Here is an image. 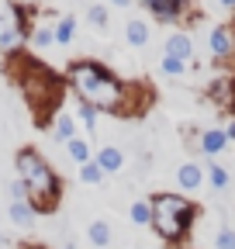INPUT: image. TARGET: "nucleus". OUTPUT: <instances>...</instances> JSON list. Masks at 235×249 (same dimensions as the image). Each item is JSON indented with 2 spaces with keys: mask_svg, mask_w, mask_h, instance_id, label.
I'll return each instance as SVG.
<instances>
[{
  "mask_svg": "<svg viewBox=\"0 0 235 249\" xmlns=\"http://www.w3.org/2000/svg\"><path fill=\"white\" fill-rule=\"evenodd\" d=\"M66 87L73 90V97L86 107H94L97 114H114V118H142L152 107L156 93L149 83L138 80H121L111 66L97 59H73L66 66Z\"/></svg>",
  "mask_w": 235,
  "mask_h": 249,
  "instance_id": "nucleus-1",
  "label": "nucleus"
},
{
  "mask_svg": "<svg viewBox=\"0 0 235 249\" xmlns=\"http://www.w3.org/2000/svg\"><path fill=\"white\" fill-rule=\"evenodd\" d=\"M7 73L17 83V90L24 93V104L32 107L35 124L49 128L52 118L63 111V97H66V80L55 70H49L45 62L32 59L28 52H17L7 59Z\"/></svg>",
  "mask_w": 235,
  "mask_h": 249,
  "instance_id": "nucleus-2",
  "label": "nucleus"
},
{
  "mask_svg": "<svg viewBox=\"0 0 235 249\" xmlns=\"http://www.w3.org/2000/svg\"><path fill=\"white\" fill-rule=\"evenodd\" d=\"M14 170H17V180H24L28 187V204L38 214H52L63 201V177L55 173V166L35 145H21L14 152Z\"/></svg>",
  "mask_w": 235,
  "mask_h": 249,
  "instance_id": "nucleus-3",
  "label": "nucleus"
},
{
  "mask_svg": "<svg viewBox=\"0 0 235 249\" xmlns=\"http://www.w3.org/2000/svg\"><path fill=\"white\" fill-rule=\"evenodd\" d=\"M152 204V229L163 242L169 246H184L197 225V201H190L187 194H169V191H159L149 197Z\"/></svg>",
  "mask_w": 235,
  "mask_h": 249,
  "instance_id": "nucleus-4",
  "label": "nucleus"
},
{
  "mask_svg": "<svg viewBox=\"0 0 235 249\" xmlns=\"http://www.w3.org/2000/svg\"><path fill=\"white\" fill-rule=\"evenodd\" d=\"M32 7H24L21 0H0V55H17L24 52L28 38H32V21H28Z\"/></svg>",
  "mask_w": 235,
  "mask_h": 249,
  "instance_id": "nucleus-5",
  "label": "nucleus"
},
{
  "mask_svg": "<svg viewBox=\"0 0 235 249\" xmlns=\"http://www.w3.org/2000/svg\"><path fill=\"white\" fill-rule=\"evenodd\" d=\"M152 21L159 24H187L194 21V0H142Z\"/></svg>",
  "mask_w": 235,
  "mask_h": 249,
  "instance_id": "nucleus-6",
  "label": "nucleus"
},
{
  "mask_svg": "<svg viewBox=\"0 0 235 249\" xmlns=\"http://www.w3.org/2000/svg\"><path fill=\"white\" fill-rule=\"evenodd\" d=\"M208 49L215 59H228L235 55V28L232 24H215L208 31Z\"/></svg>",
  "mask_w": 235,
  "mask_h": 249,
  "instance_id": "nucleus-7",
  "label": "nucleus"
},
{
  "mask_svg": "<svg viewBox=\"0 0 235 249\" xmlns=\"http://www.w3.org/2000/svg\"><path fill=\"white\" fill-rule=\"evenodd\" d=\"M163 55H173V59H180V62H190L194 59V35L190 31H169L166 35V45H163Z\"/></svg>",
  "mask_w": 235,
  "mask_h": 249,
  "instance_id": "nucleus-8",
  "label": "nucleus"
},
{
  "mask_svg": "<svg viewBox=\"0 0 235 249\" xmlns=\"http://www.w3.org/2000/svg\"><path fill=\"white\" fill-rule=\"evenodd\" d=\"M228 145H232V142H228V132H225V128H204V132L197 135V149L208 156V160H218Z\"/></svg>",
  "mask_w": 235,
  "mask_h": 249,
  "instance_id": "nucleus-9",
  "label": "nucleus"
},
{
  "mask_svg": "<svg viewBox=\"0 0 235 249\" xmlns=\"http://www.w3.org/2000/svg\"><path fill=\"white\" fill-rule=\"evenodd\" d=\"M204 183H208V177H204V166H201V163H194V160H190V163H184L180 170H176V187H180L184 194H197Z\"/></svg>",
  "mask_w": 235,
  "mask_h": 249,
  "instance_id": "nucleus-10",
  "label": "nucleus"
},
{
  "mask_svg": "<svg viewBox=\"0 0 235 249\" xmlns=\"http://www.w3.org/2000/svg\"><path fill=\"white\" fill-rule=\"evenodd\" d=\"M94 160H97V166L104 170V177H111V173H118V170H125V152L118 149V145H104V149L94 156Z\"/></svg>",
  "mask_w": 235,
  "mask_h": 249,
  "instance_id": "nucleus-11",
  "label": "nucleus"
},
{
  "mask_svg": "<svg viewBox=\"0 0 235 249\" xmlns=\"http://www.w3.org/2000/svg\"><path fill=\"white\" fill-rule=\"evenodd\" d=\"M86 239H90V246H97V249H107V246L114 242L111 222H107V218H94V222L86 225Z\"/></svg>",
  "mask_w": 235,
  "mask_h": 249,
  "instance_id": "nucleus-12",
  "label": "nucleus"
},
{
  "mask_svg": "<svg viewBox=\"0 0 235 249\" xmlns=\"http://www.w3.org/2000/svg\"><path fill=\"white\" fill-rule=\"evenodd\" d=\"M49 132H52L59 142H69V139H76V135H80V132H76V118H73V114H66V111H59V114L52 118Z\"/></svg>",
  "mask_w": 235,
  "mask_h": 249,
  "instance_id": "nucleus-13",
  "label": "nucleus"
},
{
  "mask_svg": "<svg viewBox=\"0 0 235 249\" xmlns=\"http://www.w3.org/2000/svg\"><path fill=\"white\" fill-rule=\"evenodd\" d=\"M125 38H128V45L145 49V45H149V38H152V28L145 24L142 18H132V21L125 24Z\"/></svg>",
  "mask_w": 235,
  "mask_h": 249,
  "instance_id": "nucleus-14",
  "label": "nucleus"
},
{
  "mask_svg": "<svg viewBox=\"0 0 235 249\" xmlns=\"http://www.w3.org/2000/svg\"><path fill=\"white\" fill-rule=\"evenodd\" d=\"M7 218H11L17 229H28V225H35L38 211L28 204V201H11V204H7Z\"/></svg>",
  "mask_w": 235,
  "mask_h": 249,
  "instance_id": "nucleus-15",
  "label": "nucleus"
},
{
  "mask_svg": "<svg viewBox=\"0 0 235 249\" xmlns=\"http://www.w3.org/2000/svg\"><path fill=\"white\" fill-rule=\"evenodd\" d=\"M204 177H208V187H211V191H218V194L232 187V173H228L221 163H215V160L204 166Z\"/></svg>",
  "mask_w": 235,
  "mask_h": 249,
  "instance_id": "nucleus-16",
  "label": "nucleus"
},
{
  "mask_svg": "<svg viewBox=\"0 0 235 249\" xmlns=\"http://www.w3.org/2000/svg\"><path fill=\"white\" fill-rule=\"evenodd\" d=\"M208 93H211L221 107L235 111V80H215V83L208 87Z\"/></svg>",
  "mask_w": 235,
  "mask_h": 249,
  "instance_id": "nucleus-17",
  "label": "nucleus"
},
{
  "mask_svg": "<svg viewBox=\"0 0 235 249\" xmlns=\"http://www.w3.org/2000/svg\"><path fill=\"white\" fill-rule=\"evenodd\" d=\"M52 35H55V45H73V35H76V18L73 14H63L55 24H52Z\"/></svg>",
  "mask_w": 235,
  "mask_h": 249,
  "instance_id": "nucleus-18",
  "label": "nucleus"
},
{
  "mask_svg": "<svg viewBox=\"0 0 235 249\" xmlns=\"http://www.w3.org/2000/svg\"><path fill=\"white\" fill-rule=\"evenodd\" d=\"M66 156L76 163V166H83V163H90L94 156H90V139H83V135H76V139H69L66 142Z\"/></svg>",
  "mask_w": 235,
  "mask_h": 249,
  "instance_id": "nucleus-19",
  "label": "nucleus"
},
{
  "mask_svg": "<svg viewBox=\"0 0 235 249\" xmlns=\"http://www.w3.org/2000/svg\"><path fill=\"white\" fill-rule=\"evenodd\" d=\"M128 218H132V225H138V229H149V225H152V204H149V201H132Z\"/></svg>",
  "mask_w": 235,
  "mask_h": 249,
  "instance_id": "nucleus-20",
  "label": "nucleus"
},
{
  "mask_svg": "<svg viewBox=\"0 0 235 249\" xmlns=\"http://www.w3.org/2000/svg\"><path fill=\"white\" fill-rule=\"evenodd\" d=\"M28 45H32V49H38V52L52 49V45H55L52 28H49V24H35V28H32V38H28Z\"/></svg>",
  "mask_w": 235,
  "mask_h": 249,
  "instance_id": "nucleus-21",
  "label": "nucleus"
},
{
  "mask_svg": "<svg viewBox=\"0 0 235 249\" xmlns=\"http://www.w3.org/2000/svg\"><path fill=\"white\" fill-rule=\"evenodd\" d=\"M86 21H90L97 31H107V24H111V7H107V4H86Z\"/></svg>",
  "mask_w": 235,
  "mask_h": 249,
  "instance_id": "nucleus-22",
  "label": "nucleus"
},
{
  "mask_svg": "<svg viewBox=\"0 0 235 249\" xmlns=\"http://www.w3.org/2000/svg\"><path fill=\"white\" fill-rule=\"evenodd\" d=\"M80 180H83V183H90V187L104 183V170L97 166V160H90V163H83V166H80Z\"/></svg>",
  "mask_w": 235,
  "mask_h": 249,
  "instance_id": "nucleus-23",
  "label": "nucleus"
},
{
  "mask_svg": "<svg viewBox=\"0 0 235 249\" xmlns=\"http://www.w3.org/2000/svg\"><path fill=\"white\" fill-rule=\"evenodd\" d=\"M159 70H163L166 76H184V73L190 70V62H180V59H173V55H163V59H159Z\"/></svg>",
  "mask_w": 235,
  "mask_h": 249,
  "instance_id": "nucleus-24",
  "label": "nucleus"
},
{
  "mask_svg": "<svg viewBox=\"0 0 235 249\" xmlns=\"http://www.w3.org/2000/svg\"><path fill=\"white\" fill-rule=\"evenodd\" d=\"M97 118H101V114H97L94 107H86V104L76 107V121L83 124V128H90V132H94V128H97Z\"/></svg>",
  "mask_w": 235,
  "mask_h": 249,
  "instance_id": "nucleus-25",
  "label": "nucleus"
},
{
  "mask_svg": "<svg viewBox=\"0 0 235 249\" xmlns=\"http://www.w3.org/2000/svg\"><path fill=\"white\" fill-rule=\"evenodd\" d=\"M215 249H235V229H218Z\"/></svg>",
  "mask_w": 235,
  "mask_h": 249,
  "instance_id": "nucleus-26",
  "label": "nucleus"
},
{
  "mask_svg": "<svg viewBox=\"0 0 235 249\" xmlns=\"http://www.w3.org/2000/svg\"><path fill=\"white\" fill-rule=\"evenodd\" d=\"M7 194H11V201H28V187H24V180H11L7 183Z\"/></svg>",
  "mask_w": 235,
  "mask_h": 249,
  "instance_id": "nucleus-27",
  "label": "nucleus"
},
{
  "mask_svg": "<svg viewBox=\"0 0 235 249\" xmlns=\"http://www.w3.org/2000/svg\"><path fill=\"white\" fill-rule=\"evenodd\" d=\"M135 0H107V7H132Z\"/></svg>",
  "mask_w": 235,
  "mask_h": 249,
  "instance_id": "nucleus-28",
  "label": "nucleus"
},
{
  "mask_svg": "<svg viewBox=\"0 0 235 249\" xmlns=\"http://www.w3.org/2000/svg\"><path fill=\"white\" fill-rule=\"evenodd\" d=\"M225 132H228V142H232V145H235V118H232V121H228V128H225Z\"/></svg>",
  "mask_w": 235,
  "mask_h": 249,
  "instance_id": "nucleus-29",
  "label": "nucleus"
},
{
  "mask_svg": "<svg viewBox=\"0 0 235 249\" xmlns=\"http://www.w3.org/2000/svg\"><path fill=\"white\" fill-rule=\"evenodd\" d=\"M221 7H228V11H235V0H221Z\"/></svg>",
  "mask_w": 235,
  "mask_h": 249,
  "instance_id": "nucleus-30",
  "label": "nucleus"
},
{
  "mask_svg": "<svg viewBox=\"0 0 235 249\" xmlns=\"http://www.w3.org/2000/svg\"><path fill=\"white\" fill-rule=\"evenodd\" d=\"M21 4H24V7H32V4H35V0H21Z\"/></svg>",
  "mask_w": 235,
  "mask_h": 249,
  "instance_id": "nucleus-31",
  "label": "nucleus"
},
{
  "mask_svg": "<svg viewBox=\"0 0 235 249\" xmlns=\"http://www.w3.org/2000/svg\"><path fill=\"white\" fill-rule=\"evenodd\" d=\"M173 249H190V246H173Z\"/></svg>",
  "mask_w": 235,
  "mask_h": 249,
  "instance_id": "nucleus-32",
  "label": "nucleus"
},
{
  "mask_svg": "<svg viewBox=\"0 0 235 249\" xmlns=\"http://www.w3.org/2000/svg\"><path fill=\"white\" fill-rule=\"evenodd\" d=\"M76 4H90V0H76Z\"/></svg>",
  "mask_w": 235,
  "mask_h": 249,
  "instance_id": "nucleus-33",
  "label": "nucleus"
},
{
  "mask_svg": "<svg viewBox=\"0 0 235 249\" xmlns=\"http://www.w3.org/2000/svg\"><path fill=\"white\" fill-rule=\"evenodd\" d=\"M0 249H11V246H0Z\"/></svg>",
  "mask_w": 235,
  "mask_h": 249,
  "instance_id": "nucleus-34",
  "label": "nucleus"
},
{
  "mask_svg": "<svg viewBox=\"0 0 235 249\" xmlns=\"http://www.w3.org/2000/svg\"><path fill=\"white\" fill-rule=\"evenodd\" d=\"M232 28H235V24H232Z\"/></svg>",
  "mask_w": 235,
  "mask_h": 249,
  "instance_id": "nucleus-35",
  "label": "nucleus"
}]
</instances>
